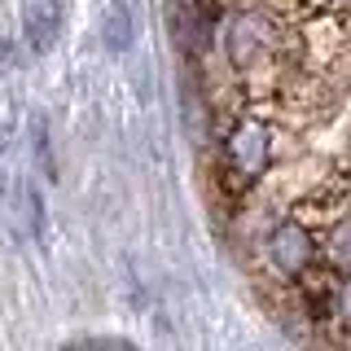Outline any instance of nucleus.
I'll return each mask as SVG.
<instances>
[{
  "label": "nucleus",
  "mask_w": 351,
  "mask_h": 351,
  "mask_svg": "<svg viewBox=\"0 0 351 351\" xmlns=\"http://www.w3.org/2000/svg\"><path fill=\"white\" fill-rule=\"evenodd\" d=\"M321 259V246L312 237V224H303L299 215L277 219L263 237V263L277 281H303Z\"/></svg>",
  "instance_id": "nucleus-1"
},
{
  "label": "nucleus",
  "mask_w": 351,
  "mask_h": 351,
  "mask_svg": "<svg viewBox=\"0 0 351 351\" xmlns=\"http://www.w3.org/2000/svg\"><path fill=\"white\" fill-rule=\"evenodd\" d=\"M224 162L237 176V184H255L272 162V132L259 119H241L224 141Z\"/></svg>",
  "instance_id": "nucleus-2"
},
{
  "label": "nucleus",
  "mask_w": 351,
  "mask_h": 351,
  "mask_svg": "<svg viewBox=\"0 0 351 351\" xmlns=\"http://www.w3.org/2000/svg\"><path fill=\"white\" fill-rule=\"evenodd\" d=\"M277 44V31L272 22H263L259 14H233L224 27V53L237 71H255V66L272 53Z\"/></svg>",
  "instance_id": "nucleus-3"
},
{
  "label": "nucleus",
  "mask_w": 351,
  "mask_h": 351,
  "mask_svg": "<svg viewBox=\"0 0 351 351\" xmlns=\"http://www.w3.org/2000/svg\"><path fill=\"white\" fill-rule=\"evenodd\" d=\"M22 27H27V44L44 53L62 27V0H22Z\"/></svg>",
  "instance_id": "nucleus-4"
},
{
  "label": "nucleus",
  "mask_w": 351,
  "mask_h": 351,
  "mask_svg": "<svg viewBox=\"0 0 351 351\" xmlns=\"http://www.w3.org/2000/svg\"><path fill=\"white\" fill-rule=\"evenodd\" d=\"M321 259L329 272H338V277H347L351 272V211L338 215L334 224L325 228V246H321Z\"/></svg>",
  "instance_id": "nucleus-5"
},
{
  "label": "nucleus",
  "mask_w": 351,
  "mask_h": 351,
  "mask_svg": "<svg viewBox=\"0 0 351 351\" xmlns=\"http://www.w3.org/2000/svg\"><path fill=\"white\" fill-rule=\"evenodd\" d=\"M128 44H132V9L123 5V0H114L110 14H106V49L123 53Z\"/></svg>",
  "instance_id": "nucleus-6"
},
{
  "label": "nucleus",
  "mask_w": 351,
  "mask_h": 351,
  "mask_svg": "<svg viewBox=\"0 0 351 351\" xmlns=\"http://www.w3.org/2000/svg\"><path fill=\"white\" fill-rule=\"evenodd\" d=\"M0 58H5V22H0Z\"/></svg>",
  "instance_id": "nucleus-7"
}]
</instances>
